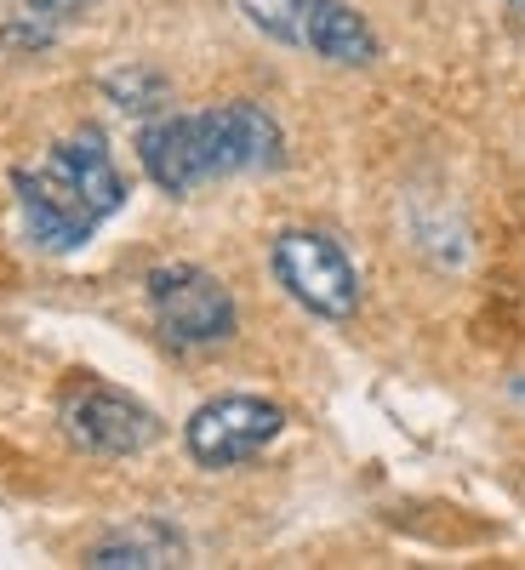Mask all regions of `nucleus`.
Masks as SVG:
<instances>
[{
    "mask_svg": "<svg viewBox=\"0 0 525 570\" xmlns=\"http://www.w3.org/2000/svg\"><path fill=\"white\" fill-rule=\"evenodd\" d=\"M29 7V18H75V12H86V7H98V0H23Z\"/></svg>",
    "mask_w": 525,
    "mask_h": 570,
    "instance_id": "obj_11",
    "label": "nucleus"
},
{
    "mask_svg": "<svg viewBox=\"0 0 525 570\" xmlns=\"http://www.w3.org/2000/svg\"><path fill=\"white\" fill-rule=\"evenodd\" d=\"M12 195L23 212V228L40 252H75L91 240L109 212H120L126 183L104 149L98 131H75L64 137L40 166H18L12 171Z\"/></svg>",
    "mask_w": 525,
    "mask_h": 570,
    "instance_id": "obj_2",
    "label": "nucleus"
},
{
    "mask_svg": "<svg viewBox=\"0 0 525 570\" xmlns=\"http://www.w3.org/2000/svg\"><path fill=\"white\" fill-rule=\"evenodd\" d=\"M280 428H285V411L274 400H263V394H217L188 416L183 445L201 468L223 473V468L252 462L263 445H274Z\"/></svg>",
    "mask_w": 525,
    "mask_h": 570,
    "instance_id": "obj_6",
    "label": "nucleus"
},
{
    "mask_svg": "<svg viewBox=\"0 0 525 570\" xmlns=\"http://www.w3.org/2000/svg\"><path fill=\"white\" fill-rule=\"evenodd\" d=\"M241 12L280 46H303V18H309V0H241Z\"/></svg>",
    "mask_w": 525,
    "mask_h": 570,
    "instance_id": "obj_10",
    "label": "nucleus"
},
{
    "mask_svg": "<svg viewBox=\"0 0 525 570\" xmlns=\"http://www.w3.org/2000/svg\"><path fill=\"white\" fill-rule=\"evenodd\" d=\"M303 52L325 58V63H343V69H366L377 63V35L371 23L349 7V0H309V18H303Z\"/></svg>",
    "mask_w": 525,
    "mask_h": 570,
    "instance_id": "obj_7",
    "label": "nucleus"
},
{
    "mask_svg": "<svg viewBox=\"0 0 525 570\" xmlns=\"http://www.w3.org/2000/svg\"><path fill=\"white\" fill-rule=\"evenodd\" d=\"M514 7H519V12H525V0H514Z\"/></svg>",
    "mask_w": 525,
    "mask_h": 570,
    "instance_id": "obj_12",
    "label": "nucleus"
},
{
    "mask_svg": "<svg viewBox=\"0 0 525 570\" xmlns=\"http://www.w3.org/2000/svg\"><path fill=\"white\" fill-rule=\"evenodd\" d=\"M137 160L166 195H195L201 183L217 177H246V171H274L285 160V131L263 104H217L201 115H166L143 126Z\"/></svg>",
    "mask_w": 525,
    "mask_h": 570,
    "instance_id": "obj_1",
    "label": "nucleus"
},
{
    "mask_svg": "<svg viewBox=\"0 0 525 570\" xmlns=\"http://www.w3.org/2000/svg\"><path fill=\"white\" fill-rule=\"evenodd\" d=\"M183 542L172 531H126L86 553V564H177Z\"/></svg>",
    "mask_w": 525,
    "mask_h": 570,
    "instance_id": "obj_8",
    "label": "nucleus"
},
{
    "mask_svg": "<svg viewBox=\"0 0 525 570\" xmlns=\"http://www.w3.org/2000/svg\"><path fill=\"white\" fill-rule=\"evenodd\" d=\"M104 91L126 115H161L166 98H172V86L155 69H115V75H104Z\"/></svg>",
    "mask_w": 525,
    "mask_h": 570,
    "instance_id": "obj_9",
    "label": "nucleus"
},
{
    "mask_svg": "<svg viewBox=\"0 0 525 570\" xmlns=\"http://www.w3.org/2000/svg\"><path fill=\"white\" fill-rule=\"evenodd\" d=\"M149 308L161 337L177 348H217L234 337V297L229 285L195 263H166L149 274Z\"/></svg>",
    "mask_w": 525,
    "mask_h": 570,
    "instance_id": "obj_5",
    "label": "nucleus"
},
{
    "mask_svg": "<svg viewBox=\"0 0 525 570\" xmlns=\"http://www.w3.org/2000/svg\"><path fill=\"white\" fill-rule=\"evenodd\" d=\"M280 285L292 292L309 314L320 320H354L360 308V274L349 263V252L320 228H285L274 234V252H269Z\"/></svg>",
    "mask_w": 525,
    "mask_h": 570,
    "instance_id": "obj_3",
    "label": "nucleus"
},
{
    "mask_svg": "<svg viewBox=\"0 0 525 570\" xmlns=\"http://www.w3.org/2000/svg\"><path fill=\"white\" fill-rule=\"evenodd\" d=\"M58 422L64 434L91 451V456H137L161 440V416L132 400L126 389H109L98 376H75L58 400Z\"/></svg>",
    "mask_w": 525,
    "mask_h": 570,
    "instance_id": "obj_4",
    "label": "nucleus"
}]
</instances>
